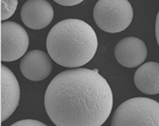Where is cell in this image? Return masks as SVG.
<instances>
[{
  "mask_svg": "<svg viewBox=\"0 0 159 126\" xmlns=\"http://www.w3.org/2000/svg\"><path fill=\"white\" fill-rule=\"evenodd\" d=\"M45 108L57 126H101L113 109V92L97 69H73L54 77L45 92Z\"/></svg>",
  "mask_w": 159,
  "mask_h": 126,
  "instance_id": "1",
  "label": "cell"
},
{
  "mask_svg": "<svg viewBox=\"0 0 159 126\" xmlns=\"http://www.w3.org/2000/svg\"><path fill=\"white\" fill-rule=\"evenodd\" d=\"M98 45L93 28L79 19L59 21L47 37V50L51 59L68 69L80 68L89 62L97 52Z\"/></svg>",
  "mask_w": 159,
  "mask_h": 126,
  "instance_id": "2",
  "label": "cell"
},
{
  "mask_svg": "<svg viewBox=\"0 0 159 126\" xmlns=\"http://www.w3.org/2000/svg\"><path fill=\"white\" fill-rule=\"evenodd\" d=\"M111 126H159V102L143 97L130 99L116 108Z\"/></svg>",
  "mask_w": 159,
  "mask_h": 126,
  "instance_id": "3",
  "label": "cell"
},
{
  "mask_svg": "<svg viewBox=\"0 0 159 126\" xmlns=\"http://www.w3.org/2000/svg\"><path fill=\"white\" fill-rule=\"evenodd\" d=\"M93 16L98 27L107 33H119L128 28L133 19V9L127 0H99Z\"/></svg>",
  "mask_w": 159,
  "mask_h": 126,
  "instance_id": "4",
  "label": "cell"
},
{
  "mask_svg": "<svg viewBox=\"0 0 159 126\" xmlns=\"http://www.w3.org/2000/svg\"><path fill=\"white\" fill-rule=\"evenodd\" d=\"M29 47V36L15 21L1 23V61L12 62L23 57Z\"/></svg>",
  "mask_w": 159,
  "mask_h": 126,
  "instance_id": "5",
  "label": "cell"
},
{
  "mask_svg": "<svg viewBox=\"0 0 159 126\" xmlns=\"http://www.w3.org/2000/svg\"><path fill=\"white\" fill-rule=\"evenodd\" d=\"M1 122L9 118L19 105L21 91L15 74L1 65Z\"/></svg>",
  "mask_w": 159,
  "mask_h": 126,
  "instance_id": "6",
  "label": "cell"
},
{
  "mask_svg": "<svg viewBox=\"0 0 159 126\" xmlns=\"http://www.w3.org/2000/svg\"><path fill=\"white\" fill-rule=\"evenodd\" d=\"M116 61L129 69L142 65L148 56V48L145 43L135 36H128L117 43L115 48Z\"/></svg>",
  "mask_w": 159,
  "mask_h": 126,
  "instance_id": "7",
  "label": "cell"
},
{
  "mask_svg": "<svg viewBox=\"0 0 159 126\" xmlns=\"http://www.w3.org/2000/svg\"><path fill=\"white\" fill-rule=\"evenodd\" d=\"M53 69L48 53L41 50H32L22 57L20 69L25 78L30 81H41L50 75Z\"/></svg>",
  "mask_w": 159,
  "mask_h": 126,
  "instance_id": "8",
  "label": "cell"
},
{
  "mask_svg": "<svg viewBox=\"0 0 159 126\" xmlns=\"http://www.w3.org/2000/svg\"><path fill=\"white\" fill-rule=\"evenodd\" d=\"M53 18V6L46 0H28L21 9L22 22L31 29H41L48 27Z\"/></svg>",
  "mask_w": 159,
  "mask_h": 126,
  "instance_id": "9",
  "label": "cell"
},
{
  "mask_svg": "<svg viewBox=\"0 0 159 126\" xmlns=\"http://www.w3.org/2000/svg\"><path fill=\"white\" fill-rule=\"evenodd\" d=\"M134 84L145 94H158L159 63L149 61L142 64L134 74Z\"/></svg>",
  "mask_w": 159,
  "mask_h": 126,
  "instance_id": "10",
  "label": "cell"
},
{
  "mask_svg": "<svg viewBox=\"0 0 159 126\" xmlns=\"http://www.w3.org/2000/svg\"><path fill=\"white\" fill-rule=\"evenodd\" d=\"M1 21L2 22L9 19L17 9V0H1Z\"/></svg>",
  "mask_w": 159,
  "mask_h": 126,
  "instance_id": "11",
  "label": "cell"
},
{
  "mask_svg": "<svg viewBox=\"0 0 159 126\" xmlns=\"http://www.w3.org/2000/svg\"><path fill=\"white\" fill-rule=\"evenodd\" d=\"M10 126H48L42 122L33 119H24L18 121Z\"/></svg>",
  "mask_w": 159,
  "mask_h": 126,
  "instance_id": "12",
  "label": "cell"
},
{
  "mask_svg": "<svg viewBox=\"0 0 159 126\" xmlns=\"http://www.w3.org/2000/svg\"><path fill=\"white\" fill-rule=\"evenodd\" d=\"M81 0H56V3L64 6H73L80 4Z\"/></svg>",
  "mask_w": 159,
  "mask_h": 126,
  "instance_id": "13",
  "label": "cell"
},
{
  "mask_svg": "<svg viewBox=\"0 0 159 126\" xmlns=\"http://www.w3.org/2000/svg\"><path fill=\"white\" fill-rule=\"evenodd\" d=\"M156 37H157V41L159 46V11L157 15V19H156Z\"/></svg>",
  "mask_w": 159,
  "mask_h": 126,
  "instance_id": "14",
  "label": "cell"
}]
</instances>
